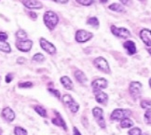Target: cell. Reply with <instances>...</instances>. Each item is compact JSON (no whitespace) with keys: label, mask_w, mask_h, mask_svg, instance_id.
<instances>
[{"label":"cell","mask_w":151,"mask_h":135,"mask_svg":"<svg viewBox=\"0 0 151 135\" xmlns=\"http://www.w3.org/2000/svg\"><path fill=\"white\" fill-rule=\"evenodd\" d=\"M43 22L48 30L52 32L55 30L60 22V19L58 14L53 10H47L43 14Z\"/></svg>","instance_id":"6da1fadb"},{"label":"cell","mask_w":151,"mask_h":135,"mask_svg":"<svg viewBox=\"0 0 151 135\" xmlns=\"http://www.w3.org/2000/svg\"><path fill=\"white\" fill-rule=\"evenodd\" d=\"M92 64L93 66L98 70L106 75H110L111 74V68H110L109 62L106 58L103 56H98L93 59L92 61Z\"/></svg>","instance_id":"7a4b0ae2"},{"label":"cell","mask_w":151,"mask_h":135,"mask_svg":"<svg viewBox=\"0 0 151 135\" xmlns=\"http://www.w3.org/2000/svg\"><path fill=\"white\" fill-rule=\"evenodd\" d=\"M93 37V33L87 31L85 29H78L75 33V41L78 44H84L91 41Z\"/></svg>","instance_id":"3957f363"},{"label":"cell","mask_w":151,"mask_h":135,"mask_svg":"<svg viewBox=\"0 0 151 135\" xmlns=\"http://www.w3.org/2000/svg\"><path fill=\"white\" fill-rule=\"evenodd\" d=\"M132 115V110L125 108H116L110 114V120L112 121H120L125 117H130Z\"/></svg>","instance_id":"277c9868"},{"label":"cell","mask_w":151,"mask_h":135,"mask_svg":"<svg viewBox=\"0 0 151 135\" xmlns=\"http://www.w3.org/2000/svg\"><path fill=\"white\" fill-rule=\"evenodd\" d=\"M110 32L116 37L121 39H127L132 37V34L129 29H127L126 27H118L115 24L110 25Z\"/></svg>","instance_id":"5b68a950"},{"label":"cell","mask_w":151,"mask_h":135,"mask_svg":"<svg viewBox=\"0 0 151 135\" xmlns=\"http://www.w3.org/2000/svg\"><path fill=\"white\" fill-rule=\"evenodd\" d=\"M39 46L42 50H44L46 53L50 56H54L57 53V48L55 47V45L53 43H51L50 41H49L47 38L40 37L39 38Z\"/></svg>","instance_id":"8992f818"},{"label":"cell","mask_w":151,"mask_h":135,"mask_svg":"<svg viewBox=\"0 0 151 135\" xmlns=\"http://www.w3.org/2000/svg\"><path fill=\"white\" fill-rule=\"evenodd\" d=\"M34 46V42L31 39H24V40H16L15 41V47L16 49L24 53H28L30 52Z\"/></svg>","instance_id":"52a82bcc"},{"label":"cell","mask_w":151,"mask_h":135,"mask_svg":"<svg viewBox=\"0 0 151 135\" xmlns=\"http://www.w3.org/2000/svg\"><path fill=\"white\" fill-rule=\"evenodd\" d=\"M91 87L93 93L97 91H102L108 87V81L104 78H97L91 82Z\"/></svg>","instance_id":"ba28073f"},{"label":"cell","mask_w":151,"mask_h":135,"mask_svg":"<svg viewBox=\"0 0 151 135\" xmlns=\"http://www.w3.org/2000/svg\"><path fill=\"white\" fill-rule=\"evenodd\" d=\"M53 114H54V117H52L51 120H50L52 124H53L54 126H56V127L62 128L65 131H68L67 124H66L65 118H63V116L61 115V113L58 112L57 110H53Z\"/></svg>","instance_id":"9c48e42d"},{"label":"cell","mask_w":151,"mask_h":135,"mask_svg":"<svg viewBox=\"0 0 151 135\" xmlns=\"http://www.w3.org/2000/svg\"><path fill=\"white\" fill-rule=\"evenodd\" d=\"M142 88H143V84L139 81H132L129 84V93L130 95L133 98V99H137L139 96L141 95V91H142Z\"/></svg>","instance_id":"30bf717a"},{"label":"cell","mask_w":151,"mask_h":135,"mask_svg":"<svg viewBox=\"0 0 151 135\" xmlns=\"http://www.w3.org/2000/svg\"><path fill=\"white\" fill-rule=\"evenodd\" d=\"M1 117L2 119L7 123H12L16 118V114L14 110L10 106H5L1 110Z\"/></svg>","instance_id":"8fae6325"},{"label":"cell","mask_w":151,"mask_h":135,"mask_svg":"<svg viewBox=\"0 0 151 135\" xmlns=\"http://www.w3.org/2000/svg\"><path fill=\"white\" fill-rule=\"evenodd\" d=\"M139 37H140L142 42L146 45L148 49H151V30L148 28H143L139 32Z\"/></svg>","instance_id":"7c38bea8"},{"label":"cell","mask_w":151,"mask_h":135,"mask_svg":"<svg viewBox=\"0 0 151 135\" xmlns=\"http://www.w3.org/2000/svg\"><path fill=\"white\" fill-rule=\"evenodd\" d=\"M22 4L29 10H39L43 9L42 2L38 0H22Z\"/></svg>","instance_id":"4fadbf2b"},{"label":"cell","mask_w":151,"mask_h":135,"mask_svg":"<svg viewBox=\"0 0 151 135\" xmlns=\"http://www.w3.org/2000/svg\"><path fill=\"white\" fill-rule=\"evenodd\" d=\"M73 77L76 79V81L81 85H84L88 82V78H87L86 74L82 71V70H80L78 68L75 67L73 69Z\"/></svg>","instance_id":"5bb4252c"},{"label":"cell","mask_w":151,"mask_h":135,"mask_svg":"<svg viewBox=\"0 0 151 135\" xmlns=\"http://www.w3.org/2000/svg\"><path fill=\"white\" fill-rule=\"evenodd\" d=\"M123 48L126 50L127 54L129 56H132L137 53V47L134 41L132 40H126L123 43Z\"/></svg>","instance_id":"9a60e30c"},{"label":"cell","mask_w":151,"mask_h":135,"mask_svg":"<svg viewBox=\"0 0 151 135\" xmlns=\"http://www.w3.org/2000/svg\"><path fill=\"white\" fill-rule=\"evenodd\" d=\"M60 83L66 90H74V82L68 75H62L60 78Z\"/></svg>","instance_id":"2e32d148"},{"label":"cell","mask_w":151,"mask_h":135,"mask_svg":"<svg viewBox=\"0 0 151 135\" xmlns=\"http://www.w3.org/2000/svg\"><path fill=\"white\" fill-rule=\"evenodd\" d=\"M94 99L99 104L106 105L107 103H108L109 97H108V94L106 92H104V91L102 90V91H97V92L94 93Z\"/></svg>","instance_id":"e0dca14e"},{"label":"cell","mask_w":151,"mask_h":135,"mask_svg":"<svg viewBox=\"0 0 151 135\" xmlns=\"http://www.w3.org/2000/svg\"><path fill=\"white\" fill-rule=\"evenodd\" d=\"M108 9L114 11V12H118V13H125L126 12V9L124 6H122L120 3H112L108 6Z\"/></svg>","instance_id":"ac0fdd59"},{"label":"cell","mask_w":151,"mask_h":135,"mask_svg":"<svg viewBox=\"0 0 151 135\" xmlns=\"http://www.w3.org/2000/svg\"><path fill=\"white\" fill-rule=\"evenodd\" d=\"M33 109H34L35 112H36L39 116L43 117V118H47V117H48L47 110H46V108L44 106H42V105L35 104V105H33Z\"/></svg>","instance_id":"d6986e66"},{"label":"cell","mask_w":151,"mask_h":135,"mask_svg":"<svg viewBox=\"0 0 151 135\" xmlns=\"http://www.w3.org/2000/svg\"><path fill=\"white\" fill-rule=\"evenodd\" d=\"M86 24L93 27L95 29H98L100 26V21L96 16H91V17H88V18H87Z\"/></svg>","instance_id":"ffe728a7"},{"label":"cell","mask_w":151,"mask_h":135,"mask_svg":"<svg viewBox=\"0 0 151 135\" xmlns=\"http://www.w3.org/2000/svg\"><path fill=\"white\" fill-rule=\"evenodd\" d=\"M134 125V122L130 117H125L122 120L119 121V127L121 129H131Z\"/></svg>","instance_id":"44dd1931"},{"label":"cell","mask_w":151,"mask_h":135,"mask_svg":"<svg viewBox=\"0 0 151 135\" xmlns=\"http://www.w3.org/2000/svg\"><path fill=\"white\" fill-rule=\"evenodd\" d=\"M61 100H62V102L63 103V104H65L67 108L70 106V105L74 102H76V100L73 98V96L71 94H68V93H65V94L62 95V99Z\"/></svg>","instance_id":"7402d4cb"},{"label":"cell","mask_w":151,"mask_h":135,"mask_svg":"<svg viewBox=\"0 0 151 135\" xmlns=\"http://www.w3.org/2000/svg\"><path fill=\"white\" fill-rule=\"evenodd\" d=\"M0 51L3 52V53H7L9 54L12 51L11 49V46L7 41H0Z\"/></svg>","instance_id":"603a6c76"},{"label":"cell","mask_w":151,"mask_h":135,"mask_svg":"<svg viewBox=\"0 0 151 135\" xmlns=\"http://www.w3.org/2000/svg\"><path fill=\"white\" fill-rule=\"evenodd\" d=\"M31 61L34 63H43L46 61V57L44 56L43 53H41V52H37V53L33 55Z\"/></svg>","instance_id":"cb8c5ba5"},{"label":"cell","mask_w":151,"mask_h":135,"mask_svg":"<svg viewBox=\"0 0 151 135\" xmlns=\"http://www.w3.org/2000/svg\"><path fill=\"white\" fill-rule=\"evenodd\" d=\"M15 38L16 40H24L28 38V34L27 32L24 30V29H18L15 33Z\"/></svg>","instance_id":"d4e9b609"},{"label":"cell","mask_w":151,"mask_h":135,"mask_svg":"<svg viewBox=\"0 0 151 135\" xmlns=\"http://www.w3.org/2000/svg\"><path fill=\"white\" fill-rule=\"evenodd\" d=\"M91 114H92V116H93V117H94L95 120H96L98 118H100V117L104 116V110L100 106H95V107L92 108Z\"/></svg>","instance_id":"484cf974"},{"label":"cell","mask_w":151,"mask_h":135,"mask_svg":"<svg viewBox=\"0 0 151 135\" xmlns=\"http://www.w3.org/2000/svg\"><path fill=\"white\" fill-rule=\"evenodd\" d=\"M13 134L14 135H29L26 129L22 126H15L13 129Z\"/></svg>","instance_id":"4316f807"},{"label":"cell","mask_w":151,"mask_h":135,"mask_svg":"<svg viewBox=\"0 0 151 135\" xmlns=\"http://www.w3.org/2000/svg\"><path fill=\"white\" fill-rule=\"evenodd\" d=\"M47 90L56 99H58V100L62 99V93L58 89H55V88H47Z\"/></svg>","instance_id":"83f0119b"},{"label":"cell","mask_w":151,"mask_h":135,"mask_svg":"<svg viewBox=\"0 0 151 135\" xmlns=\"http://www.w3.org/2000/svg\"><path fill=\"white\" fill-rule=\"evenodd\" d=\"M34 87V83L32 81H21L18 83V88L20 89H24V90H26V89H32Z\"/></svg>","instance_id":"f1b7e54d"},{"label":"cell","mask_w":151,"mask_h":135,"mask_svg":"<svg viewBox=\"0 0 151 135\" xmlns=\"http://www.w3.org/2000/svg\"><path fill=\"white\" fill-rule=\"evenodd\" d=\"M75 1L82 7H90L95 3V0H75Z\"/></svg>","instance_id":"f546056e"},{"label":"cell","mask_w":151,"mask_h":135,"mask_svg":"<svg viewBox=\"0 0 151 135\" xmlns=\"http://www.w3.org/2000/svg\"><path fill=\"white\" fill-rule=\"evenodd\" d=\"M140 106L142 109L145 110H151V100L144 99L140 103Z\"/></svg>","instance_id":"4dcf8cb0"},{"label":"cell","mask_w":151,"mask_h":135,"mask_svg":"<svg viewBox=\"0 0 151 135\" xmlns=\"http://www.w3.org/2000/svg\"><path fill=\"white\" fill-rule=\"evenodd\" d=\"M79 108H80V105H79V103L76 101V102H74L70 106L68 107V109L70 110V112L72 113V114H77L78 111H79Z\"/></svg>","instance_id":"1f68e13d"},{"label":"cell","mask_w":151,"mask_h":135,"mask_svg":"<svg viewBox=\"0 0 151 135\" xmlns=\"http://www.w3.org/2000/svg\"><path fill=\"white\" fill-rule=\"evenodd\" d=\"M128 135H142V130L138 127H132L128 131Z\"/></svg>","instance_id":"d6a6232c"},{"label":"cell","mask_w":151,"mask_h":135,"mask_svg":"<svg viewBox=\"0 0 151 135\" xmlns=\"http://www.w3.org/2000/svg\"><path fill=\"white\" fill-rule=\"evenodd\" d=\"M15 78V74L12 73V72H9V73H7V75H5V82L7 84H9L11 83Z\"/></svg>","instance_id":"836d02e7"},{"label":"cell","mask_w":151,"mask_h":135,"mask_svg":"<svg viewBox=\"0 0 151 135\" xmlns=\"http://www.w3.org/2000/svg\"><path fill=\"white\" fill-rule=\"evenodd\" d=\"M144 120L147 125H151V110H147L144 114Z\"/></svg>","instance_id":"e575fe53"},{"label":"cell","mask_w":151,"mask_h":135,"mask_svg":"<svg viewBox=\"0 0 151 135\" xmlns=\"http://www.w3.org/2000/svg\"><path fill=\"white\" fill-rule=\"evenodd\" d=\"M96 122H97L98 126H99L101 129H103V130H106V119H104V116L96 119Z\"/></svg>","instance_id":"d590c367"},{"label":"cell","mask_w":151,"mask_h":135,"mask_svg":"<svg viewBox=\"0 0 151 135\" xmlns=\"http://www.w3.org/2000/svg\"><path fill=\"white\" fill-rule=\"evenodd\" d=\"M27 16L30 18L32 21H37V18H38V15L35 12L34 10H28L27 11Z\"/></svg>","instance_id":"8d00e7d4"},{"label":"cell","mask_w":151,"mask_h":135,"mask_svg":"<svg viewBox=\"0 0 151 135\" xmlns=\"http://www.w3.org/2000/svg\"><path fill=\"white\" fill-rule=\"evenodd\" d=\"M27 62V59L25 57H18L16 60V63L19 64V65H24Z\"/></svg>","instance_id":"74e56055"},{"label":"cell","mask_w":151,"mask_h":135,"mask_svg":"<svg viewBox=\"0 0 151 135\" xmlns=\"http://www.w3.org/2000/svg\"><path fill=\"white\" fill-rule=\"evenodd\" d=\"M9 39V34L4 31H0V41H7Z\"/></svg>","instance_id":"f35d334b"},{"label":"cell","mask_w":151,"mask_h":135,"mask_svg":"<svg viewBox=\"0 0 151 135\" xmlns=\"http://www.w3.org/2000/svg\"><path fill=\"white\" fill-rule=\"evenodd\" d=\"M119 1L124 7H130L132 5V0H119Z\"/></svg>","instance_id":"ab89813d"},{"label":"cell","mask_w":151,"mask_h":135,"mask_svg":"<svg viewBox=\"0 0 151 135\" xmlns=\"http://www.w3.org/2000/svg\"><path fill=\"white\" fill-rule=\"evenodd\" d=\"M81 123H82V124L84 125L85 128H87V127L89 126V120L87 119V117L85 116H83L82 117H81Z\"/></svg>","instance_id":"60d3db41"},{"label":"cell","mask_w":151,"mask_h":135,"mask_svg":"<svg viewBox=\"0 0 151 135\" xmlns=\"http://www.w3.org/2000/svg\"><path fill=\"white\" fill-rule=\"evenodd\" d=\"M51 1H53L54 3H57V4L65 5L69 2V0H51Z\"/></svg>","instance_id":"b9f144b4"},{"label":"cell","mask_w":151,"mask_h":135,"mask_svg":"<svg viewBox=\"0 0 151 135\" xmlns=\"http://www.w3.org/2000/svg\"><path fill=\"white\" fill-rule=\"evenodd\" d=\"M73 135H82L80 132V131L78 130V128L76 127V126L73 127Z\"/></svg>","instance_id":"7bdbcfd3"},{"label":"cell","mask_w":151,"mask_h":135,"mask_svg":"<svg viewBox=\"0 0 151 135\" xmlns=\"http://www.w3.org/2000/svg\"><path fill=\"white\" fill-rule=\"evenodd\" d=\"M47 88H54V83L52 81H50L47 84Z\"/></svg>","instance_id":"ee69618b"},{"label":"cell","mask_w":151,"mask_h":135,"mask_svg":"<svg viewBox=\"0 0 151 135\" xmlns=\"http://www.w3.org/2000/svg\"><path fill=\"white\" fill-rule=\"evenodd\" d=\"M98 1H99V3L102 4V5H106V4L108 3L109 0H98Z\"/></svg>","instance_id":"f6af8a7d"},{"label":"cell","mask_w":151,"mask_h":135,"mask_svg":"<svg viewBox=\"0 0 151 135\" xmlns=\"http://www.w3.org/2000/svg\"><path fill=\"white\" fill-rule=\"evenodd\" d=\"M3 129L1 128V127H0V135H3Z\"/></svg>","instance_id":"bcb514c9"},{"label":"cell","mask_w":151,"mask_h":135,"mask_svg":"<svg viewBox=\"0 0 151 135\" xmlns=\"http://www.w3.org/2000/svg\"><path fill=\"white\" fill-rule=\"evenodd\" d=\"M148 85H149L150 89H151V78H149V80H148Z\"/></svg>","instance_id":"7dc6e473"},{"label":"cell","mask_w":151,"mask_h":135,"mask_svg":"<svg viewBox=\"0 0 151 135\" xmlns=\"http://www.w3.org/2000/svg\"><path fill=\"white\" fill-rule=\"evenodd\" d=\"M148 53H149L150 56H151V49H148Z\"/></svg>","instance_id":"c3c4849f"},{"label":"cell","mask_w":151,"mask_h":135,"mask_svg":"<svg viewBox=\"0 0 151 135\" xmlns=\"http://www.w3.org/2000/svg\"><path fill=\"white\" fill-rule=\"evenodd\" d=\"M137 1H140V2H146V0H137Z\"/></svg>","instance_id":"681fc988"},{"label":"cell","mask_w":151,"mask_h":135,"mask_svg":"<svg viewBox=\"0 0 151 135\" xmlns=\"http://www.w3.org/2000/svg\"><path fill=\"white\" fill-rule=\"evenodd\" d=\"M0 1H1V0H0Z\"/></svg>","instance_id":"f907efd6"}]
</instances>
